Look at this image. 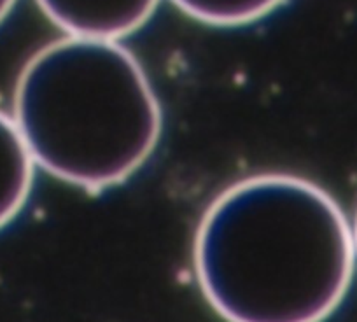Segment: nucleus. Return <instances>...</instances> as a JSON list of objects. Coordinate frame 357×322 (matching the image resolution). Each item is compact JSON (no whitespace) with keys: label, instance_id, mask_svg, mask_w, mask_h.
Masks as SVG:
<instances>
[{"label":"nucleus","instance_id":"nucleus-1","mask_svg":"<svg viewBox=\"0 0 357 322\" xmlns=\"http://www.w3.org/2000/svg\"><path fill=\"white\" fill-rule=\"evenodd\" d=\"M197 280L228 322H322L356 266L354 231L317 184L263 174L222 191L195 238Z\"/></svg>","mask_w":357,"mask_h":322},{"label":"nucleus","instance_id":"nucleus-2","mask_svg":"<svg viewBox=\"0 0 357 322\" xmlns=\"http://www.w3.org/2000/svg\"><path fill=\"white\" fill-rule=\"evenodd\" d=\"M13 119L36 165L88 191L130 179L163 130L160 102L137 58L116 40L70 36L25 65Z\"/></svg>","mask_w":357,"mask_h":322},{"label":"nucleus","instance_id":"nucleus-3","mask_svg":"<svg viewBox=\"0 0 357 322\" xmlns=\"http://www.w3.org/2000/svg\"><path fill=\"white\" fill-rule=\"evenodd\" d=\"M40 11L70 37L116 40L149 22L160 0H36Z\"/></svg>","mask_w":357,"mask_h":322},{"label":"nucleus","instance_id":"nucleus-4","mask_svg":"<svg viewBox=\"0 0 357 322\" xmlns=\"http://www.w3.org/2000/svg\"><path fill=\"white\" fill-rule=\"evenodd\" d=\"M33 161L15 119L0 111V228L25 207L33 184Z\"/></svg>","mask_w":357,"mask_h":322},{"label":"nucleus","instance_id":"nucleus-5","mask_svg":"<svg viewBox=\"0 0 357 322\" xmlns=\"http://www.w3.org/2000/svg\"><path fill=\"white\" fill-rule=\"evenodd\" d=\"M193 20L215 26L254 23L275 11L284 0H172Z\"/></svg>","mask_w":357,"mask_h":322},{"label":"nucleus","instance_id":"nucleus-6","mask_svg":"<svg viewBox=\"0 0 357 322\" xmlns=\"http://www.w3.org/2000/svg\"><path fill=\"white\" fill-rule=\"evenodd\" d=\"M16 0H0V23L8 18V15L11 13V9L15 8Z\"/></svg>","mask_w":357,"mask_h":322},{"label":"nucleus","instance_id":"nucleus-7","mask_svg":"<svg viewBox=\"0 0 357 322\" xmlns=\"http://www.w3.org/2000/svg\"><path fill=\"white\" fill-rule=\"evenodd\" d=\"M354 244H356V256H357V217H356V228H354Z\"/></svg>","mask_w":357,"mask_h":322}]
</instances>
